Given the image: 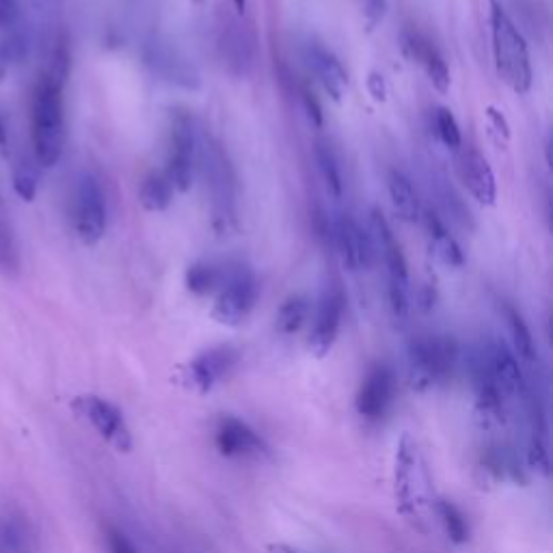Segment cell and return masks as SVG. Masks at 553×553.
Segmentation results:
<instances>
[{
    "label": "cell",
    "instance_id": "obj_1",
    "mask_svg": "<svg viewBox=\"0 0 553 553\" xmlns=\"http://www.w3.org/2000/svg\"><path fill=\"white\" fill-rule=\"evenodd\" d=\"M65 85L42 74L31 96V145L39 167H55L65 145Z\"/></svg>",
    "mask_w": 553,
    "mask_h": 553
},
{
    "label": "cell",
    "instance_id": "obj_35",
    "mask_svg": "<svg viewBox=\"0 0 553 553\" xmlns=\"http://www.w3.org/2000/svg\"><path fill=\"white\" fill-rule=\"evenodd\" d=\"M20 26L18 0H0V31L9 33Z\"/></svg>",
    "mask_w": 553,
    "mask_h": 553
},
{
    "label": "cell",
    "instance_id": "obj_8",
    "mask_svg": "<svg viewBox=\"0 0 553 553\" xmlns=\"http://www.w3.org/2000/svg\"><path fill=\"white\" fill-rule=\"evenodd\" d=\"M199 156V139L195 132L193 117L184 111L171 115L169 126V158L165 175L175 191L186 193L193 186L195 163Z\"/></svg>",
    "mask_w": 553,
    "mask_h": 553
},
{
    "label": "cell",
    "instance_id": "obj_36",
    "mask_svg": "<svg viewBox=\"0 0 553 553\" xmlns=\"http://www.w3.org/2000/svg\"><path fill=\"white\" fill-rule=\"evenodd\" d=\"M387 13V0H363V18H366L368 29H376Z\"/></svg>",
    "mask_w": 553,
    "mask_h": 553
},
{
    "label": "cell",
    "instance_id": "obj_41",
    "mask_svg": "<svg viewBox=\"0 0 553 553\" xmlns=\"http://www.w3.org/2000/svg\"><path fill=\"white\" fill-rule=\"evenodd\" d=\"M0 154L9 156V130L3 115H0Z\"/></svg>",
    "mask_w": 553,
    "mask_h": 553
},
{
    "label": "cell",
    "instance_id": "obj_12",
    "mask_svg": "<svg viewBox=\"0 0 553 553\" xmlns=\"http://www.w3.org/2000/svg\"><path fill=\"white\" fill-rule=\"evenodd\" d=\"M329 236L348 271L357 273L370 268L376 253L372 238L348 212L335 214V219L329 223Z\"/></svg>",
    "mask_w": 553,
    "mask_h": 553
},
{
    "label": "cell",
    "instance_id": "obj_3",
    "mask_svg": "<svg viewBox=\"0 0 553 553\" xmlns=\"http://www.w3.org/2000/svg\"><path fill=\"white\" fill-rule=\"evenodd\" d=\"M201 169L206 175L208 193H210V214L212 227L217 234H229L236 227V173L229 156L223 147L214 141L206 139L199 143Z\"/></svg>",
    "mask_w": 553,
    "mask_h": 553
},
{
    "label": "cell",
    "instance_id": "obj_14",
    "mask_svg": "<svg viewBox=\"0 0 553 553\" xmlns=\"http://www.w3.org/2000/svg\"><path fill=\"white\" fill-rule=\"evenodd\" d=\"M219 52L225 70L234 78H247L255 65V37L245 22L225 18L219 26Z\"/></svg>",
    "mask_w": 553,
    "mask_h": 553
},
{
    "label": "cell",
    "instance_id": "obj_34",
    "mask_svg": "<svg viewBox=\"0 0 553 553\" xmlns=\"http://www.w3.org/2000/svg\"><path fill=\"white\" fill-rule=\"evenodd\" d=\"M31 9V16L35 20V29L39 33H48L50 26L55 24L59 0H26Z\"/></svg>",
    "mask_w": 553,
    "mask_h": 553
},
{
    "label": "cell",
    "instance_id": "obj_40",
    "mask_svg": "<svg viewBox=\"0 0 553 553\" xmlns=\"http://www.w3.org/2000/svg\"><path fill=\"white\" fill-rule=\"evenodd\" d=\"M368 87H370V93H372V96H374V100H385V93H387V89H385V80H383V76L379 74V72H372L370 74V78H368Z\"/></svg>",
    "mask_w": 553,
    "mask_h": 553
},
{
    "label": "cell",
    "instance_id": "obj_11",
    "mask_svg": "<svg viewBox=\"0 0 553 553\" xmlns=\"http://www.w3.org/2000/svg\"><path fill=\"white\" fill-rule=\"evenodd\" d=\"M143 61L160 80H165V83L188 91L199 89L201 78L197 67L169 42H163V39H150V42L143 46Z\"/></svg>",
    "mask_w": 553,
    "mask_h": 553
},
{
    "label": "cell",
    "instance_id": "obj_28",
    "mask_svg": "<svg viewBox=\"0 0 553 553\" xmlns=\"http://www.w3.org/2000/svg\"><path fill=\"white\" fill-rule=\"evenodd\" d=\"M0 551L3 553H31L29 525L18 515L0 517Z\"/></svg>",
    "mask_w": 553,
    "mask_h": 553
},
{
    "label": "cell",
    "instance_id": "obj_22",
    "mask_svg": "<svg viewBox=\"0 0 553 553\" xmlns=\"http://www.w3.org/2000/svg\"><path fill=\"white\" fill-rule=\"evenodd\" d=\"M387 191L391 197V206H394L396 214L407 223H415L422 217L420 199H417L415 188L411 180L402 171L394 169L387 175Z\"/></svg>",
    "mask_w": 553,
    "mask_h": 553
},
{
    "label": "cell",
    "instance_id": "obj_31",
    "mask_svg": "<svg viewBox=\"0 0 553 553\" xmlns=\"http://www.w3.org/2000/svg\"><path fill=\"white\" fill-rule=\"evenodd\" d=\"M39 186V163L35 156H20L13 165V188L24 201H33Z\"/></svg>",
    "mask_w": 553,
    "mask_h": 553
},
{
    "label": "cell",
    "instance_id": "obj_6",
    "mask_svg": "<svg viewBox=\"0 0 553 553\" xmlns=\"http://www.w3.org/2000/svg\"><path fill=\"white\" fill-rule=\"evenodd\" d=\"M396 499L400 512L409 519H420V512L428 502V471L417 443L404 435L396 445V465H394Z\"/></svg>",
    "mask_w": 553,
    "mask_h": 553
},
{
    "label": "cell",
    "instance_id": "obj_17",
    "mask_svg": "<svg viewBox=\"0 0 553 553\" xmlns=\"http://www.w3.org/2000/svg\"><path fill=\"white\" fill-rule=\"evenodd\" d=\"M454 169L458 180L469 191V195L478 199L484 206H493L497 199V182L489 160L471 147H461L454 156Z\"/></svg>",
    "mask_w": 553,
    "mask_h": 553
},
{
    "label": "cell",
    "instance_id": "obj_29",
    "mask_svg": "<svg viewBox=\"0 0 553 553\" xmlns=\"http://www.w3.org/2000/svg\"><path fill=\"white\" fill-rule=\"evenodd\" d=\"M307 316H309V301L301 294H294L290 299L283 301V305L279 307L275 327L281 335H292L296 331H301Z\"/></svg>",
    "mask_w": 553,
    "mask_h": 553
},
{
    "label": "cell",
    "instance_id": "obj_18",
    "mask_svg": "<svg viewBox=\"0 0 553 553\" xmlns=\"http://www.w3.org/2000/svg\"><path fill=\"white\" fill-rule=\"evenodd\" d=\"M217 450L225 458H249L266 452L264 439L255 430L234 415H223L214 435Z\"/></svg>",
    "mask_w": 553,
    "mask_h": 553
},
{
    "label": "cell",
    "instance_id": "obj_5",
    "mask_svg": "<svg viewBox=\"0 0 553 553\" xmlns=\"http://www.w3.org/2000/svg\"><path fill=\"white\" fill-rule=\"evenodd\" d=\"M458 363V346L452 337L420 335L407 346V370L411 387L426 391L445 383Z\"/></svg>",
    "mask_w": 553,
    "mask_h": 553
},
{
    "label": "cell",
    "instance_id": "obj_32",
    "mask_svg": "<svg viewBox=\"0 0 553 553\" xmlns=\"http://www.w3.org/2000/svg\"><path fill=\"white\" fill-rule=\"evenodd\" d=\"M433 182H435V195L439 197V206H441V210H443L445 214H448V217H450L454 223L461 225V227H465V229L474 227V225H471V214H469V210L465 208L463 199L456 195L454 188L448 186V182H445L443 178H437V180H433Z\"/></svg>",
    "mask_w": 553,
    "mask_h": 553
},
{
    "label": "cell",
    "instance_id": "obj_33",
    "mask_svg": "<svg viewBox=\"0 0 553 553\" xmlns=\"http://www.w3.org/2000/svg\"><path fill=\"white\" fill-rule=\"evenodd\" d=\"M433 128H435V137L450 150H461L463 147V137H461V128H458V121L452 115L450 109H435L433 113Z\"/></svg>",
    "mask_w": 553,
    "mask_h": 553
},
{
    "label": "cell",
    "instance_id": "obj_43",
    "mask_svg": "<svg viewBox=\"0 0 553 553\" xmlns=\"http://www.w3.org/2000/svg\"><path fill=\"white\" fill-rule=\"evenodd\" d=\"M193 3H195V5H201V3H204V0H193Z\"/></svg>",
    "mask_w": 553,
    "mask_h": 553
},
{
    "label": "cell",
    "instance_id": "obj_19",
    "mask_svg": "<svg viewBox=\"0 0 553 553\" xmlns=\"http://www.w3.org/2000/svg\"><path fill=\"white\" fill-rule=\"evenodd\" d=\"M402 48L407 52V57H411L413 61L420 63L424 67L426 76L430 78V83L441 93H445L450 89V70L448 63H445L443 55L439 52V48L430 42L428 37H424L422 33L417 31H404L402 33Z\"/></svg>",
    "mask_w": 553,
    "mask_h": 553
},
{
    "label": "cell",
    "instance_id": "obj_23",
    "mask_svg": "<svg viewBox=\"0 0 553 553\" xmlns=\"http://www.w3.org/2000/svg\"><path fill=\"white\" fill-rule=\"evenodd\" d=\"M504 316H506L508 331L512 337V348H515L512 353L517 355L519 361H523L525 368L534 370L538 366V348H536V342H534L528 322H525L517 309L510 305L504 307Z\"/></svg>",
    "mask_w": 553,
    "mask_h": 553
},
{
    "label": "cell",
    "instance_id": "obj_37",
    "mask_svg": "<svg viewBox=\"0 0 553 553\" xmlns=\"http://www.w3.org/2000/svg\"><path fill=\"white\" fill-rule=\"evenodd\" d=\"M301 100H303V106H305V113H307L309 121H312L316 128H322V124H325V115H322V106H320L318 98L307 87H303L301 89Z\"/></svg>",
    "mask_w": 553,
    "mask_h": 553
},
{
    "label": "cell",
    "instance_id": "obj_9",
    "mask_svg": "<svg viewBox=\"0 0 553 553\" xmlns=\"http://www.w3.org/2000/svg\"><path fill=\"white\" fill-rule=\"evenodd\" d=\"M72 221L76 236L93 247L106 234V195L102 184L93 173H83L76 180L74 201H72Z\"/></svg>",
    "mask_w": 553,
    "mask_h": 553
},
{
    "label": "cell",
    "instance_id": "obj_7",
    "mask_svg": "<svg viewBox=\"0 0 553 553\" xmlns=\"http://www.w3.org/2000/svg\"><path fill=\"white\" fill-rule=\"evenodd\" d=\"M258 301V281L249 266L234 262L225 264V277L219 288L217 303L212 307V318L225 327H238L247 320Z\"/></svg>",
    "mask_w": 553,
    "mask_h": 553
},
{
    "label": "cell",
    "instance_id": "obj_4",
    "mask_svg": "<svg viewBox=\"0 0 553 553\" xmlns=\"http://www.w3.org/2000/svg\"><path fill=\"white\" fill-rule=\"evenodd\" d=\"M370 238L374 251L383 255V262L387 268V299L389 309L398 322L409 318L411 309V281H409V266L404 258L402 247L391 232L387 219L381 210H372L370 214Z\"/></svg>",
    "mask_w": 553,
    "mask_h": 553
},
{
    "label": "cell",
    "instance_id": "obj_26",
    "mask_svg": "<svg viewBox=\"0 0 553 553\" xmlns=\"http://www.w3.org/2000/svg\"><path fill=\"white\" fill-rule=\"evenodd\" d=\"M225 277V266L214 262H195L186 268V288L197 296H208L212 292H219Z\"/></svg>",
    "mask_w": 553,
    "mask_h": 553
},
{
    "label": "cell",
    "instance_id": "obj_30",
    "mask_svg": "<svg viewBox=\"0 0 553 553\" xmlns=\"http://www.w3.org/2000/svg\"><path fill=\"white\" fill-rule=\"evenodd\" d=\"M435 512H437L439 521L443 523L445 534L450 536V541L454 545H465L469 541V525H467V519L461 512V508L448 502V499H437Z\"/></svg>",
    "mask_w": 553,
    "mask_h": 553
},
{
    "label": "cell",
    "instance_id": "obj_2",
    "mask_svg": "<svg viewBox=\"0 0 553 553\" xmlns=\"http://www.w3.org/2000/svg\"><path fill=\"white\" fill-rule=\"evenodd\" d=\"M489 18L495 70L512 91L523 96L532 89V61L525 37L499 0H491Z\"/></svg>",
    "mask_w": 553,
    "mask_h": 553
},
{
    "label": "cell",
    "instance_id": "obj_25",
    "mask_svg": "<svg viewBox=\"0 0 553 553\" xmlns=\"http://www.w3.org/2000/svg\"><path fill=\"white\" fill-rule=\"evenodd\" d=\"M173 184L165 173L145 175L139 188V201L147 212H163L173 201Z\"/></svg>",
    "mask_w": 553,
    "mask_h": 553
},
{
    "label": "cell",
    "instance_id": "obj_27",
    "mask_svg": "<svg viewBox=\"0 0 553 553\" xmlns=\"http://www.w3.org/2000/svg\"><path fill=\"white\" fill-rule=\"evenodd\" d=\"M316 165L322 175V182L327 186V193L333 199H342L344 195V178H342V167L340 160H337L333 147L327 141H318L314 147Z\"/></svg>",
    "mask_w": 553,
    "mask_h": 553
},
{
    "label": "cell",
    "instance_id": "obj_39",
    "mask_svg": "<svg viewBox=\"0 0 553 553\" xmlns=\"http://www.w3.org/2000/svg\"><path fill=\"white\" fill-rule=\"evenodd\" d=\"M487 117H489V121L493 124V128H495L499 134H502L504 139L510 137V126H508V121H506V117H504L502 113L495 111L493 106H491V109H487Z\"/></svg>",
    "mask_w": 553,
    "mask_h": 553
},
{
    "label": "cell",
    "instance_id": "obj_15",
    "mask_svg": "<svg viewBox=\"0 0 553 553\" xmlns=\"http://www.w3.org/2000/svg\"><path fill=\"white\" fill-rule=\"evenodd\" d=\"M396 394V374L387 363L374 366L363 379L357 394V413L366 422H381Z\"/></svg>",
    "mask_w": 553,
    "mask_h": 553
},
{
    "label": "cell",
    "instance_id": "obj_13",
    "mask_svg": "<svg viewBox=\"0 0 553 553\" xmlns=\"http://www.w3.org/2000/svg\"><path fill=\"white\" fill-rule=\"evenodd\" d=\"M344 309H346V294L340 283H331V286H327L320 296L312 333H309V350H312L316 357L329 355L337 335H340Z\"/></svg>",
    "mask_w": 553,
    "mask_h": 553
},
{
    "label": "cell",
    "instance_id": "obj_24",
    "mask_svg": "<svg viewBox=\"0 0 553 553\" xmlns=\"http://www.w3.org/2000/svg\"><path fill=\"white\" fill-rule=\"evenodd\" d=\"M20 268L22 260L16 229H13L9 212L3 204V199H0V273L9 279H16L20 275Z\"/></svg>",
    "mask_w": 553,
    "mask_h": 553
},
{
    "label": "cell",
    "instance_id": "obj_10",
    "mask_svg": "<svg viewBox=\"0 0 553 553\" xmlns=\"http://www.w3.org/2000/svg\"><path fill=\"white\" fill-rule=\"evenodd\" d=\"M72 409L78 417H83L111 448H115L117 452L132 450V433L128 428V422L124 413H121L113 402L100 396L85 394L74 398Z\"/></svg>",
    "mask_w": 553,
    "mask_h": 553
},
{
    "label": "cell",
    "instance_id": "obj_42",
    "mask_svg": "<svg viewBox=\"0 0 553 553\" xmlns=\"http://www.w3.org/2000/svg\"><path fill=\"white\" fill-rule=\"evenodd\" d=\"M232 3H234V9L240 13V16H242V13H245V9H247V3H249V0H232Z\"/></svg>",
    "mask_w": 553,
    "mask_h": 553
},
{
    "label": "cell",
    "instance_id": "obj_21",
    "mask_svg": "<svg viewBox=\"0 0 553 553\" xmlns=\"http://www.w3.org/2000/svg\"><path fill=\"white\" fill-rule=\"evenodd\" d=\"M424 229L428 236V247L430 253L435 255L437 262L448 268H461L465 264V255L461 245H458L456 238L448 232V227L441 221L437 212L428 210L424 212Z\"/></svg>",
    "mask_w": 553,
    "mask_h": 553
},
{
    "label": "cell",
    "instance_id": "obj_16",
    "mask_svg": "<svg viewBox=\"0 0 553 553\" xmlns=\"http://www.w3.org/2000/svg\"><path fill=\"white\" fill-rule=\"evenodd\" d=\"M240 353L234 346H214L197 355L186 368V381L197 394H210L214 385L236 368Z\"/></svg>",
    "mask_w": 553,
    "mask_h": 553
},
{
    "label": "cell",
    "instance_id": "obj_20",
    "mask_svg": "<svg viewBox=\"0 0 553 553\" xmlns=\"http://www.w3.org/2000/svg\"><path fill=\"white\" fill-rule=\"evenodd\" d=\"M307 63L314 70L316 78L320 80L322 89L329 93V98L335 102H342L348 89V74L340 59H337L329 48H325L318 42H312L307 46Z\"/></svg>",
    "mask_w": 553,
    "mask_h": 553
},
{
    "label": "cell",
    "instance_id": "obj_38",
    "mask_svg": "<svg viewBox=\"0 0 553 553\" xmlns=\"http://www.w3.org/2000/svg\"><path fill=\"white\" fill-rule=\"evenodd\" d=\"M106 541H109L111 553H139L130 543V538L115 528H109V532H106Z\"/></svg>",
    "mask_w": 553,
    "mask_h": 553
}]
</instances>
